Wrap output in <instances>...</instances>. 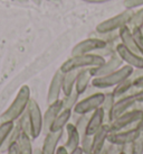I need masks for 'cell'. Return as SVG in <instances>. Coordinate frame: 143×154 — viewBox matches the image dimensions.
<instances>
[{"label": "cell", "mask_w": 143, "mask_h": 154, "mask_svg": "<svg viewBox=\"0 0 143 154\" xmlns=\"http://www.w3.org/2000/svg\"><path fill=\"white\" fill-rule=\"evenodd\" d=\"M85 2H89V4H104V2H109L111 0H83Z\"/></svg>", "instance_id": "40"}, {"label": "cell", "mask_w": 143, "mask_h": 154, "mask_svg": "<svg viewBox=\"0 0 143 154\" xmlns=\"http://www.w3.org/2000/svg\"><path fill=\"white\" fill-rule=\"evenodd\" d=\"M66 134H67V140L65 142L64 146L66 147V150L68 151V153H72L73 151H75L77 147L80 146V133L76 128L75 124L73 123H68L65 127Z\"/></svg>", "instance_id": "18"}, {"label": "cell", "mask_w": 143, "mask_h": 154, "mask_svg": "<svg viewBox=\"0 0 143 154\" xmlns=\"http://www.w3.org/2000/svg\"><path fill=\"white\" fill-rule=\"evenodd\" d=\"M116 53H118V55L122 59L125 64L130 65L133 69L143 68V56L130 51L122 43H118V45H116Z\"/></svg>", "instance_id": "12"}, {"label": "cell", "mask_w": 143, "mask_h": 154, "mask_svg": "<svg viewBox=\"0 0 143 154\" xmlns=\"http://www.w3.org/2000/svg\"><path fill=\"white\" fill-rule=\"evenodd\" d=\"M135 100L138 103H143V89L138 90L136 92H134Z\"/></svg>", "instance_id": "38"}, {"label": "cell", "mask_w": 143, "mask_h": 154, "mask_svg": "<svg viewBox=\"0 0 143 154\" xmlns=\"http://www.w3.org/2000/svg\"><path fill=\"white\" fill-rule=\"evenodd\" d=\"M72 116H73V110L72 109H63L58 114V116L55 118L53 124L51 126V132H59V131H64L66 125L69 123Z\"/></svg>", "instance_id": "21"}, {"label": "cell", "mask_w": 143, "mask_h": 154, "mask_svg": "<svg viewBox=\"0 0 143 154\" xmlns=\"http://www.w3.org/2000/svg\"><path fill=\"white\" fill-rule=\"evenodd\" d=\"M123 5H124L125 9H133L134 10L138 7H142L143 0H124Z\"/></svg>", "instance_id": "34"}, {"label": "cell", "mask_w": 143, "mask_h": 154, "mask_svg": "<svg viewBox=\"0 0 143 154\" xmlns=\"http://www.w3.org/2000/svg\"><path fill=\"white\" fill-rule=\"evenodd\" d=\"M140 28H141V30H142V33H143V24L141 26H140Z\"/></svg>", "instance_id": "43"}, {"label": "cell", "mask_w": 143, "mask_h": 154, "mask_svg": "<svg viewBox=\"0 0 143 154\" xmlns=\"http://www.w3.org/2000/svg\"><path fill=\"white\" fill-rule=\"evenodd\" d=\"M91 154H94V153H91Z\"/></svg>", "instance_id": "46"}, {"label": "cell", "mask_w": 143, "mask_h": 154, "mask_svg": "<svg viewBox=\"0 0 143 154\" xmlns=\"http://www.w3.org/2000/svg\"><path fill=\"white\" fill-rule=\"evenodd\" d=\"M103 124H105V112L103 110V108L100 107L89 115V119L86 127V134L93 136L103 126Z\"/></svg>", "instance_id": "17"}, {"label": "cell", "mask_w": 143, "mask_h": 154, "mask_svg": "<svg viewBox=\"0 0 143 154\" xmlns=\"http://www.w3.org/2000/svg\"><path fill=\"white\" fill-rule=\"evenodd\" d=\"M143 77V68H140V69H134L133 70V72L131 74V78L132 79H139V78Z\"/></svg>", "instance_id": "36"}, {"label": "cell", "mask_w": 143, "mask_h": 154, "mask_svg": "<svg viewBox=\"0 0 143 154\" xmlns=\"http://www.w3.org/2000/svg\"><path fill=\"white\" fill-rule=\"evenodd\" d=\"M134 69L130 66V65H122L121 68L114 71V72L103 75V77H97L93 78L91 85L93 87H95L97 89H107V88H114L115 86H118V83H121L123 80H125L130 77Z\"/></svg>", "instance_id": "3"}, {"label": "cell", "mask_w": 143, "mask_h": 154, "mask_svg": "<svg viewBox=\"0 0 143 154\" xmlns=\"http://www.w3.org/2000/svg\"><path fill=\"white\" fill-rule=\"evenodd\" d=\"M80 147L83 150L84 154H91L93 149V136L91 135H85L82 140H80Z\"/></svg>", "instance_id": "31"}, {"label": "cell", "mask_w": 143, "mask_h": 154, "mask_svg": "<svg viewBox=\"0 0 143 154\" xmlns=\"http://www.w3.org/2000/svg\"><path fill=\"white\" fill-rule=\"evenodd\" d=\"M92 74L89 69H84V70H80L77 79H76L75 83V91L77 94L82 96L85 94V91L87 90V88L89 87L91 82H92Z\"/></svg>", "instance_id": "20"}, {"label": "cell", "mask_w": 143, "mask_h": 154, "mask_svg": "<svg viewBox=\"0 0 143 154\" xmlns=\"http://www.w3.org/2000/svg\"><path fill=\"white\" fill-rule=\"evenodd\" d=\"M121 154H124V151H123V152H122V153H121Z\"/></svg>", "instance_id": "45"}, {"label": "cell", "mask_w": 143, "mask_h": 154, "mask_svg": "<svg viewBox=\"0 0 143 154\" xmlns=\"http://www.w3.org/2000/svg\"><path fill=\"white\" fill-rule=\"evenodd\" d=\"M89 115L91 114H86V115H77V118L75 122H73V124H75L76 128L80 133V140L86 135V127H87V123L89 119Z\"/></svg>", "instance_id": "25"}, {"label": "cell", "mask_w": 143, "mask_h": 154, "mask_svg": "<svg viewBox=\"0 0 143 154\" xmlns=\"http://www.w3.org/2000/svg\"><path fill=\"white\" fill-rule=\"evenodd\" d=\"M136 105H138V103H136V100H135L134 94H126V96L121 97V98L116 99L113 105V107H112V110L109 112L107 124H109L112 120H114L120 115L124 114L125 111L132 109V108L134 107V106H136Z\"/></svg>", "instance_id": "9"}, {"label": "cell", "mask_w": 143, "mask_h": 154, "mask_svg": "<svg viewBox=\"0 0 143 154\" xmlns=\"http://www.w3.org/2000/svg\"><path fill=\"white\" fill-rule=\"evenodd\" d=\"M8 154H19V146H18V142L16 141L11 142L8 146Z\"/></svg>", "instance_id": "35"}, {"label": "cell", "mask_w": 143, "mask_h": 154, "mask_svg": "<svg viewBox=\"0 0 143 154\" xmlns=\"http://www.w3.org/2000/svg\"><path fill=\"white\" fill-rule=\"evenodd\" d=\"M142 24H143V7H141L138 10H134L133 16L130 19L127 26L130 28H132V27H140Z\"/></svg>", "instance_id": "29"}, {"label": "cell", "mask_w": 143, "mask_h": 154, "mask_svg": "<svg viewBox=\"0 0 143 154\" xmlns=\"http://www.w3.org/2000/svg\"><path fill=\"white\" fill-rule=\"evenodd\" d=\"M123 60L118 55V53H114L113 55H111L109 57V60L105 61L104 63L100 66H95V68L89 69L91 71V74H92L93 78H97V77H103V75H106V74H109V73L116 71L123 65Z\"/></svg>", "instance_id": "10"}, {"label": "cell", "mask_w": 143, "mask_h": 154, "mask_svg": "<svg viewBox=\"0 0 143 154\" xmlns=\"http://www.w3.org/2000/svg\"><path fill=\"white\" fill-rule=\"evenodd\" d=\"M62 110H63V100L62 99H58L57 101L48 105L47 110L42 115V132L45 134L49 132L53 122Z\"/></svg>", "instance_id": "13"}, {"label": "cell", "mask_w": 143, "mask_h": 154, "mask_svg": "<svg viewBox=\"0 0 143 154\" xmlns=\"http://www.w3.org/2000/svg\"><path fill=\"white\" fill-rule=\"evenodd\" d=\"M139 133L140 128H127L118 131V132H111L109 137H107V142L113 143V144H118V145L132 144L133 141L138 137Z\"/></svg>", "instance_id": "11"}, {"label": "cell", "mask_w": 143, "mask_h": 154, "mask_svg": "<svg viewBox=\"0 0 143 154\" xmlns=\"http://www.w3.org/2000/svg\"><path fill=\"white\" fill-rule=\"evenodd\" d=\"M101 154H106V153H105V151L103 150V151H102V153H101Z\"/></svg>", "instance_id": "44"}, {"label": "cell", "mask_w": 143, "mask_h": 154, "mask_svg": "<svg viewBox=\"0 0 143 154\" xmlns=\"http://www.w3.org/2000/svg\"><path fill=\"white\" fill-rule=\"evenodd\" d=\"M31 140L33 138L30 137L29 134H27L26 132L20 129V133H19L17 138L18 146H19V154H34Z\"/></svg>", "instance_id": "24"}, {"label": "cell", "mask_w": 143, "mask_h": 154, "mask_svg": "<svg viewBox=\"0 0 143 154\" xmlns=\"http://www.w3.org/2000/svg\"><path fill=\"white\" fill-rule=\"evenodd\" d=\"M115 100H116V99H115V97H114V94H113L112 91H109V92H105V97H104V100H103V103H102L101 107L103 108V110H104V112H105L106 124H107L109 112H111V110H112V107H113Z\"/></svg>", "instance_id": "27"}, {"label": "cell", "mask_w": 143, "mask_h": 154, "mask_svg": "<svg viewBox=\"0 0 143 154\" xmlns=\"http://www.w3.org/2000/svg\"><path fill=\"white\" fill-rule=\"evenodd\" d=\"M63 74L64 73L60 70H57L55 74L51 78V85L48 88V92H47V103H53L60 99V94L62 91V87H63Z\"/></svg>", "instance_id": "14"}, {"label": "cell", "mask_w": 143, "mask_h": 154, "mask_svg": "<svg viewBox=\"0 0 143 154\" xmlns=\"http://www.w3.org/2000/svg\"><path fill=\"white\" fill-rule=\"evenodd\" d=\"M78 70H73V71H68L63 74V87H62V91H63L64 96L69 94L75 89L76 79L78 75Z\"/></svg>", "instance_id": "23"}, {"label": "cell", "mask_w": 143, "mask_h": 154, "mask_svg": "<svg viewBox=\"0 0 143 154\" xmlns=\"http://www.w3.org/2000/svg\"><path fill=\"white\" fill-rule=\"evenodd\" d=\"M111 128L109 124H103L101 128L98 129L94 135H93V149L92 153L94 154H101L109 137Z\"/></svg>", "instance_id": "16"}, {"label": "cell", "mask_w": 143, "mask_h": 154, "mask_svg": "<svg viewBox=\"0 0 143 154\" xmlns=\"http://www.w3.org/2000/svg\"><path fill=\"white\" fill-rule=\"evenodd\" d=\"M106 45V42L97 37L89 36V38L80 41L75 46L73 47L71 53V56L74 55H83V54H89V53H95L96 51L101 50Z\"/></svg>", "instance_id": "8"}, {"label": "cell", "mask_w": 143, "mask_h": 154, "mask_svg": "<svg viewBox=\"0 0 143 154\" xmlns=\"http://www.w3.org/2000/svg\"><path fill=\"white\" fill-rule=\"evenodd\" d=\"M105 97V92L97 91L95 94L86 96L85 98L80 99L77 101L75 107L73 108V112L77 115H86V114H92L94 110L100 108L103 103Z\"/></svg>", "instance_id": "6"}, {"label": "cell", "mask_w": 143, "mask_h": 154, "mask_svg": "<svg viewBox=\"0 0 143 154\" xmlns=\"http://www.w3.org/2000/svg\"><path fill=\"white\" fill-rule=\"evenodd\" d=\"M30 100V89L28 86H22L18 91L16 98L13 99L11 105L8 109L1 115L2 122H15L18 118H20L21 115L25 112L28 107V103Z\"/></svg>", "instance_id": "2"}, {"label": "cell", "mask_w": 143, "mask_h": 154, "mask_svg": "<svg viewBox=\"0 0 143 154\" xmlns=\"http://www.w3.org/2000/svg\"><path fill=\"white\" fill-rule=\"evenodd\" d=\"M27 114L30 124V137L33 140H36L42 132V114L39 105L35 99L30 98L27 107Z\"/></svg>", "instance_id": "7"}, {"label": "cell", "mask_w": 143, "mask_h": 154, "mask_svg": "<svg viewBox=\"0 0 143 154\" xmlns=\"http://www.w3.org/2000/svg\"><path fill=\"white\" fill-rule=\"evenodd\" d=\"M69 154H84L83 153V150H82V147H77V149H76L75 151H73V152H72V153H69Z\"/></svg>", "instance_id": "41"}, {"label": "cell", "mask_w": 143, "mask_h": 154, "mask_svg": "<svg viewBox=\"0 0 143 154\" xmlns=\"http://www.w3.org/2000/svg\"><path fill=\"white\" fill-rule=\"evenodd\" d=\"M103 56L98 55L96 53H89L83 55H74L64 62L60 65L59 70L63 73L73 71V70H84V69H92L95 66H100L105 62Z\"/></svg>", "instance_id": "1"}, {"label": "cell", "mask_w": 143, "mask_h": 154, "mask_svg": "<svg viewBox=\"0 0 143 154\" xmlns=\"http://www.w3.org/2000/svg\"><path fill=\"white\" fill-rule=\"evenodd\" d=\"M34 154H42V150H40V149H37L36 151H34Z\"/></svg>", "instance_id": "42"}, {"label": "cell", "mask_w": 143, "mask_h": 154, "mask_svg": "<svg viewBox=\"0 0 143 154\" xmlns=\"http://www.w3.org/2000/svg\"><path fill=\"white\" fill-rule=\"evenodd\" d=\"M118 36H120L121 43H122L126 48H129L130 51L134 52V53H136V54L142 55L139 50V47H138V45H136L134 36H133V34H132V30H131V28L129 27V26L125 25V26H123L121 29H118Z\"/></svg>", "instance_id": "19"}, {"label": "cell", "mask_w": 143, "mask_h": 154, "mask_svg": "<svg viewBox=\"0 0 143 154\" xmlns=\"http://www.w3.org/2000/svg\"><path fill=\"white\" fill-rule=\"evenodd\" d=\"M133 89H135L136 91L140 89H143V77L135 79L134 82H133Z\"/></svg>", "instance_id": "37"}, {"label": "cell", "mask_w": 143, "mask_h": 154, "mask_svg": "<svg viewBox=\"0 0 143 154\" xmlns=\"http://www.w3.org/2000/svg\"><path fill=\"white\" fill-rule=\"evenodd\" d=\"M143 118V109L133 107L130 110L116 117L109 123L111 132H118L127 128H139L140 123Z\"/></svg>", "instance_id": "4"}, {"label": "cell", "mask_w": 143, "mask_h": 154, "mask_svg": "<svg viewBox=\"0 0 143 154\" xmlns=\"http://www.w3.org/2000/svg\"><path fill=\"white\" fill-rule=\"evenodd\" d=\"M131 30H132V34H133V36H134L136 45H138L140 52H141V54H142V56H143V33H142V30H141L140 27H132Z\"/></svg>", "instance_id": "32"}, {"label": "cell", "mask_w": 143, "mask_h": 154, "mask_svg": "<svg viewBox=\"0 0 143 154\" xmlns=\"http://www.w3.org/2000/svg\"><path fill=\"white\" fill-rule=\"evenodd\" d=\"M132 146V154H143V129H140L138 137L135 138Z\"/></svg>", "instance_id": "30"}, {"label": "cell", "mask_w": 143, "mask_h": 154, "mask_svg": "<svg viewBox=\"0 0 143 154\" xmlns=\"http://www.w3.org/2000/svg\"><path fill=\"white\" fill-rule=\"evenodd\" d=\"M64 135V131H59V132H49L46 134L44 143H42V154H56L57 147H58V143L62 140Z\"/></svg>", "instance_id": "15"}, {"label": "cell", "mask_w": 143, "mask_h": 154, "mask_svg": "<svg viewBox=\"0 0 143 154\" xmlns=\"http://www.w3.org/2000/svg\"><path fill=\"white\" fill-rule=\"evenodd\" d=\"M15 125L13 122H2L0 124V149L2 147L4 143L6 142V140L8 138V136L13 133Z\"/></svg>", "instance_id": "26"}, {"label": "cell", "mask_w": 143, "mask_h": 154, "mask_svg": "<svg viewBox=\"0 0 143 154\" xmlns=\"http://www.w3.org/2000/svg\"><path fill=\"white\" fill-rule=\"evenodd\" d=\"M134 10L133 9H125L124 11L118 14L116 16L105 19L101 22L95 28V32L97 33H112V32H118L123 26L129 24L130 19L133 16Z\"/></svg>", "instance_id": "5"}, {"label": "cell", "mask_w": 143, "mask_h": 154, "mask_svg": "<svg viewBox=\"0 0 143 154\" xmlns=\"http://www.w3.org/2000/svg\"><path fill=\"white\" fill-rule=\"evenodd\" d=\"M133 82H134V79H132L131 75L127 79L123 80L121 83H118V86H115L112 90L115 99H118L123 97V96H126L129 94H134L136 92V90L133 89Z\"/></svg>", "instance_id": "22"}, {"label": "cell", "mask_w": 143, "mask_h": 154, "mask_svg": "<svg viewBox=\"0 0 143 154\" xmlns=\"http://www.w3.org/2000/svg\"><path fill=\"white\" fill-rule=\"evenodd\" d=\"M56 154H69V153H68V151L66 150V147H65L64 145H62V146H58V147H57Z\"/></svg>", "instance_id": "39"}, {"label": "cell", "mask_w": 143, "mask_h": 154, "mask_svg": "<svg viewBox=\"0 0 143 154\" xmlns=\"http://www.w3.org/2000/svg\"><path fill=\"white\" fill-rule=\"evenodd\" d=\"M124 146L125 145H118V144H113V143L106 142V144L103 150L105 151L106 154H121L124 151Z\"/></svg>", "instance_id": "33"}, {"label": "cell", "mask_w": 143, "mask_h": 154, "mask_svg": "<svg viewBox=\"0 0 143 154\" xmlns=\"http://www.w3.org/2000/svg\"><path fill=\"white\" fill-rule=\"evenodd\" d=\"M80 99V94L75 91V89L72 91L71 94L67 96H64L63 97V109H72L75 107V105L77 103Z\"/></svg>", "instance_id": "28"}]
</instances>
